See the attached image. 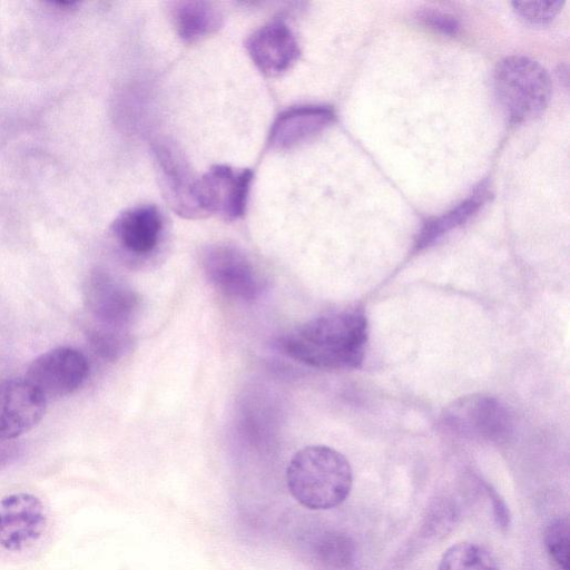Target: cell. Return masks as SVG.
<instances>
[{
    "mask_svg": "<svg viewBox=\"0 0 570 570\" xmlns=\"http://www.w3.org/2000/svg\"><path fill=\"white\" fill-rule=\"evenodd\" d=\"M88 372L87 358L80 351L57 347L33 360L24 380L48 401L78 390Z\"/></svg>",
    "mask_w": 570,
    "mask_h": 570,
    "instance_id": "8992f818",
    "label": "cell"
},
{
    "mask_svg": "<svg viewBox=\"0 0 570 570\" xmlns=\"http://www.w3.org/2000/svg\"><path fill=\"white\" fill-rule=\"evenodd\" d=\"M47 517L42 502L33 494L14 493L0 500V546L20 551L43 533Z\"/></svg>",
    "mask_w": 570,
    "mask_h": 570,
    "instance_id": "ba28073f",
    "label": "cell"
},
{
    "mask_svg": "<svg viewBox=\"0 0 570 570\" xmlns=\"http://www.w3.org/2000/svg\"><path fill=\"white\" fill-rule=\"evenodd\" d=\"M515 12L532 23L550 22L561 10L563 1H514Z\"/></svg>",
    "mask_w": 570,
    "mask_h": 570,
    "instance_id": "ffe728a7",
    "label": "cell"
},
{
    "mask_svg": "<svg viewBox=\"0 0 570 570\" xmlns=\"http://www.w3.org/2000/svg\"><path fill=\"white\" fill-rule=\"evenodd\" d=\"M422 19L431 27L449 35L455 33L459 28L458 21L453 17L436 11L424 12Z\"/></svg>",
    "mask_w": 570,
    "mask_h": 570,
    "instance_id": "603a6c76",
    "label": "cell"
},
{
    "mask_svg": "<svg viewBox=\"0 0 570 570\" xmlns=\"http://www.w3.org/2000/svg\"><path fill=\"white\" fill-rule=\"evenodd\" d=\"M312 554L321 566L330 570H342L353 563L355 546L346 534L324 532L312 542Z\"/></svg>",
    "mask_w": 570,
    "mask_h": 570,
    "instance_id": "e0dca14e",
    "label": "cell"
},
{
    "mask_svg": "<svg viewBox=\"0 0 570 570\" xmlns=\"http://www.w3.org/2000/svg\"><path fill=\"white\" fill-rule=\"evenodd\" d=\"M442 424L466 438L497 442L505 440L513 428L508 407L500 400L483 394L454 401L444 410Z\"/></svg>",
    "mask_w": 570,
    "mask_h": 570,
    "instance_id": "277c9868",
    "label": "cell"
},
{
    "mask_svg": "<svg viewBox=\"0 0 570 570\" xmlns=\"http://www.w3.org/2000/svg\"><path fill=\"white\" fill-rule=\"evenodd\" d=\"M90 341L97 353L100 355L115 358L124 350L126 340L114 327L102 326L90 333Z\"/></svg>",
    "mask_w": 570,
    "mask_h": 570,
    "instance_id": "44dd1931",
    "label": "cell"
},
{
    "mask_svg": "<svg viewBox=\"0 0 570 570\" xmlns=\"http://www.w3.org/2000/svg\"><path fill=\"white\" fill-rule=\"evenodd\" d=\"M289 493L312 510H327L343 503L352 490L353 473L347 459L325 445L297 451L286 470Z\"/></svg>",
    "mask_w": 570,
    "mask_h": 570,
    "instance_id": "7a4b0ae2",
    "label": "cell"
},
{
    "mask_svg": "<svg viewBox=\"0 0 570 570\" xmlns=\"http://www.w3.org/2000/svg\"><path fill=\"white\" fill-rule=\"evenodd\" d=\"M203 267L208 279L234 298L253 301L262 291L261 281L250 261L234 246H209L203 255Z\"/></svg>",
    "mask_w": 570,
    "mask_h": 570,
    "instance_id": "52a82bcc",
    "label": "cell"
},
{
    "mask_svg": "<svg viewBox=\"0 0 570 570\" xmlns=\"http://www.w3.org/2000/svg\"><path fill=\"white\" fill-rule=\"evenodd\" d=\"M112 230L126 250L145 255L158 244L163 230V217L154 205L136 206L119 215Z\"/></svg>",
    "mask_w": 570,
    "mask_h": 570,
    "instance_id": "5bb4252c",
    "label": "cell"
},
{
    "mask_svg": "<svg viewBox=\"0 0 570 570\" xmlns=\"http://www.w3.org/2000/svg\"><path fill=\"white\" fill-rule=\"evenodd\" d=\"M368 336L367 318L361 308L313 318L279 341L283 353L320 368H357Z\"/></svg>",
    "mask_w": 570,
    "mask_h": 570,
    "instance_id": "6da1fadb",
    "label": "cell"
},
{
    "mask_svg": "<svg viewBox=\"0 0 570 570\" xmlns=\"http://www.w3.org/2000/svg\"><path fill=\"white\" fill-rule=\"evenodd\" d=\"M487 191L480 188L468 199L442 216L428 222L416 239V249H421L438 242L443 235L464 224L483 205L487 199Z\"/></svg>",
    "mask_w": 570,
    "mask_h": 570,
    "instance_id": "2e32d148",
    "label": "cell"
},
{
    "mask_svg": "<svg viewBox=\"0 0 570 570\" xmlns=\"http://www.w3.org/2000/svg\"><path fill=\"white\" fill-rule=\"evenodd\" d=\"M85 297L100 325L117 328L135 314L138 297L125 283L109 273L94 272L86 284Z\"/></svg>",
    "mask_w": 570,
    "mask_h": 570,
    "instance_id": "9c48e42d",
    "label": "cell"
},
{
    "mask_svg": "<svg viewBox=\"0 0 570 570\" xmlns=\"http://www.w3.org/2000/svg\"><path fill=\"white\" fill-rule=\"evenodd\" d=\"M333 118V110L325 106L291 108L275 119L269 144L275 149L293 148L321 132Z\"/></svg>",
    "mask_w": 570,
    "mask_h": 570,
    "instance_id": "4fadbf2b",
    "label": "cell"
},
{
    "mask_svg": "<svg viewBox=\"0 0 570 570\" xmlns=\"http://www.w3.org/2000/svg\"><path fill=\"white\" fill-rule=\"evenodd\" d=\"M253 174L216 165L209 168L194 186V202L200 214H218L234 220L244 215Z\"/></svg>",
    "mask_w": 570,
    "mask_h": 570,
    "instance_id": "5b68a950",
    "label": "cell"
},
{
    "mask_svg": "<svg viewBox=\"0 0 570 570\" xmlns=\"http://www.w3.org/2000/svg\"><path fill=\"white\" fill-rule=\"evenodd\" d=\"M154 153L160 185L169 205L180 216L199 217L193 196L196 179H193L180 154L166 145H158Z\"/></svg>",
    "mask_w": 570,
    "mask_h": 570,
    "instance_id": "7c38bea8",
    "label": "cell"
},
{
    "mask_svg": "<svg viewBox=\"0 0 570 570\" xmlns=\"http://www.w3.org/2000/svg\"><path fill=\"white\" fill-rule=\"evenodd\" d=\"M570 527L568 517L552 519L544 529V546L560 570H569Z\"/></svg>",
    "mask_w": 570,
    "mask_h": 570,
    "instance_id": "d6986e66",
    "label": "cell"
},
{
    "mask_svg": "<svg viewBox=\"0 0 570 570\" xmlns=\"http://www.w3.org/2000/svg\"><path fill=\"white\" fill-rule=\"evenodd\" d=\"M439 570H499L495 558L483 546L459 542L442 556Z\"/></svg>",
    "mask_w": 570,
    "mask_h": 570,
    "instance_id": "ac0fdd59",
    "label": "cell"
},
{
    "mask_svg": "<svg viewBox=\"0 0 570 570\" xmlns=\"http://www.w3.org/2000/svg\"><path fill=\"white\" fill-rule=\"evenodd\" d=\"M246 49L256 67L268 76L288 70L299 55L295 36L282 20H273L257 29L247 39Z\"/></svg>",
    "mask_w": 570,
    "mask_h": 570,
    "instance_id": "8fae6325",
    "label": "cell"
},
{
    "mask_svg": "<svg viewBox=\"0 0 570 570\" xmlns=\"http://www.w3.org/2000/svg\"><path fill=\"white\" fill-rule=\"evenodd\" d=\"M46 399L24 379L0 383V440L14 439L35 428L46 412Z\"/></svg>",
    "mask_w": 570,
    "mask_h": 570,
    "instance_id": "30bf717a",
    "label": "cell"
},
{
    "mask_svg": "<svg viewBox=\"0 0 570 570\" xmlns=\"http://www.w3.org/2000/svg\"><path fill=\"white\" fill-rule=\"evenodd\" d=\"M173 17L179 37L186 42H194L213 33L222 22L220 12L206 1L176 2Z\"/></svg>",
    "mask_w": 570,
    "mask_h": 570,
    "instance_id": "9a60e30c",
    "label": "cell"
},
{
    "mask_svg": "<svg viewBox=\"0 0 570 570\" xmlns=\"http://www.w3.org/2000/svg\"><path fill=\"white\" fill-rule=\"evenodd\" d=\"M495 96L513 122L530 120L548 106L551 80L537 61L511 56L501 60L493 73Z\"/></svg>",
    "mask_w": 570,
    "mask_h": 570,
    "instance_id": "3957f363",
    "label": "cell"
},
{
    "mask_svg": "<svg viewBox=\"0 0 570 570\" xmlns=\"http://www.w3.org/2000/svg\"><path fill=\"white\" fill-rule=\"evenodd\" d=\"M485 492L491 500L494 520L497 524L507 530L511 522L510 511L500 494L488 483H484Z\"/></svg>",
    "mask_w": 570,
    "mask_h": 570,
    "instance_id": "7402d4cb",
    "label": "cell"
}]
</instances>
